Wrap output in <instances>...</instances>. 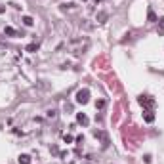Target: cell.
Segmentation results:
<instances>
[{"instance_id": "1", "label": "cell", "mask_w": 164, "mask_h": 164, "mask_svg": "<svg viewBox=\"0 0 164 164\" xmlns=\"http://www.w3.org/2000/svg\"><path fill=\"white\" fill-rule=\"evenodd\" d=\"M88 99H90V92L88 90H80L78 94H76V103H88Z\"/></svg>"}, {"instance_id": "2", "label": "cell", "mask_w": 164, "mask_h": 164, "mask_svg": "<svg viewBox=\"0 0 164 164\" xmlns=\"http://www.w3.org/2000/svg\"><path fill=\"white\" fill-rule=\"evenodd\" d=\"M139 103H141V105H147V107L155 105V101L151 99V97H147V95H141V97H139Z\"/></svg>"}, {"instance_id": "3", "label": "cell", "mask_w": 164, "mask_h": 164, "mask_svg": "<svg viewBox=\"0 0 164 164\" xmlns=\"http://www.w3.org/2000/svg\"><path fill=\"white\" fill-rule=\"evenodd\" d=\"M76 118H78V122H80V124H84V126H88V122H90L84 113H78V115H76Z\"/></svg>"}, {"instance_id": "4", "label": "cell", "mask_w": 164, "mask_h": 164, "mask_svg": "<svg viewBox=\"0 0 164 164\" xmlns=\"http://www.w3.org/2000/svg\"><path fill=\"white\" fill-rule=\"evenodd\" d=\"M19 164H31V157L29 155H21L19 157Z\"/></svg>"}, {"instance_id": "5", "label": "cell", "mask_w": 164, "mask_h": 164, "mask_svg": "<svg viewBox=\"0 0 164 164\" xmlns=\"http://www.w3.org/2000/svg\"><path fill=\"white\" fill-rule=\"evenodd\" d=\"M159 34L164 36V17H160V21H159Z\"/></svg>"}, {"instance_id": "6", "label": "cell", "mask_w": 164, "mask_h": 164, "mask_svg": "<svg viewBox=\"0 0 164 164\" xmlns=\"http://www.w3.org/2000/svg\"><path fill=\"white\" fill-rule=\"evenodd\" d=\"M23 23H25V25H27V27H31V25H32V23H34V21H32V17L25 16V17H23Z\"/></svg>"}, {"instance_id": "7", "label": "cell", "mask_w": 164, "mask_h": 164, "mask_svg": "<svg viewBox=\"0 0 164 164\" xmlns=\"http://www.w3.org/2000/svg\"><path fill=\"white\" fill-rule=\"evenodd\" d=\"M153 111H147V113H145V120H147V122H153Z\"/></svg>"}, {"instance_id": "8", "label": "cell", "mask_w": 164, "mask_h": 164, "mask_svg": "<svg viewBox=\"0 0 164 164\" xmlns=\"http://www.w3.org/2000/svg\"><path fill=\"white\" fill-rule=\"evenodd\" d=\"M149 21H157V16H155L153 10H149Z\"/></svg>"}, {"instance_id": "9", "label": "cell", "mask_w": 164, "mask_h": 164, "mask_svg": "<svg viewBox=\"0 0 164 164\" xmlns=\"http://www.w3.org/2000/svg\"><path fill=\"white\" fill-rule=\"evenodd\" d=\"M6 34H10V36H13V34H16V31H13V29H11V27H6Z\"/></svg>"}, {"instance_id": "10", "label": "cell", "mask_w": 164, "mask_h": 164, "mask_svg": "<svg viewBox=\"0 0 164 164\" xmlns=\"http://www.w3.org/2000/svg\"><path fill=\"white\" fill-rule=\"evenodd\" d=\"M36 44H29V46H27V52H34V50H36Z\"/></svg>"}, {"instance_id": "11", "label": "cell", "mask_w": 164, "mask_h": 164, "mask_svg": "<svg viewBox=\"0 0 164 164\" xmlns=\"http://www.w3.org/2000/svg\"><path fill=\"white\" fill-rule=\"evenodd\" d=\"M97 19H99V23H103L107 19V13H99V16H97Z\"/></svg>"}]
</instances>
